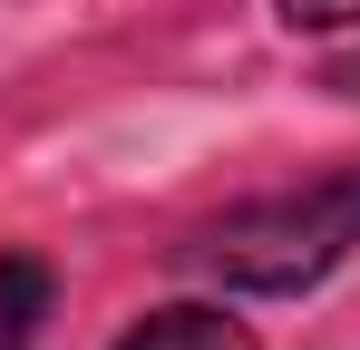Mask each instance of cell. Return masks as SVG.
Instances as JSON below:
<instances>
[{
  "instance_id": "cell-2",
  "label": "cell",
  "mask_w": 360,
  "mask_h": 350,
  "mask_svg": "<svg viewBox=\"0 0 360 350\" xmlns=\"http://www.w3.org/2000/svg\"><path fill=\"white\" fill-rule=\"evenodd\" d=\"M117 350H253V331L224 321L214 302H176V311H146Z\"/></svg>"
},
{
  "instance_id": "cell-3",
  "label": "cell",
  "mask_w": 360,
  "mask_h": 350,
  "mask_svg": "<svg viewBox=\"0 0 360 350\" xmlns=\"http://www.w3.org/2000/svg\"><path fill=\"white\" fill-rule=\"evenodd\" d=\"M49 302H59L49 263H30V253H0V350H30V341H39Z\"/></svg>"
},
{
  "instance_id": "cell-1",
  "label": "cell",
  "mask_w": 360,
  "mask_h": 350,
  "mask_svg": "<svg viewBox=\"0 0 360 350\" xmlns=\"http://www.w3.org/2000/svg\"><path fill=\"white\" fill-rule=\"evenodd\" d=\"M351 253H360V156L302 175V185H263L185 243V263L214 273L224 292H311Z\"/></svg>"
},
{
  "instance_id": "cell-4",
  "label": "cell",
  "mask_w": 360,
  "mask_h": 350,
  "mask_svg": "<svg viewBox=\"0 0 360 350\" xmlns=\"http://www.w3.org/2000/svg\"><path fill=\"white\" fill-rule=\"evenodd\" d=\"M360 0H283V30H351Z\"/></svg>"
}]
</instances>
